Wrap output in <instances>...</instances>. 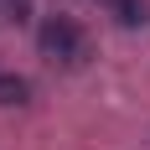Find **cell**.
Segmentation results:
<instances>
[{
  "label": "cell",
  "instance_id": "cell-2",
  "mask_svg": "<svg viewBox=\"0 0 150 150\" xmlns=\"http://www.w3.org/2000/svg\"><path fill=\"white\" fill-rule=\"evenodd\" d=\"M109 16L119 26H145V0H109Z\"/></svg>",
  "mask_w": 150,
  "mask_h": 150
},
{
  "label": "cell",
  "instance_id": "cell-5",
  "mask_svg": "<svg viewBox=\"0 0 150 150\" xmlns=\"http://www.w3.org/2000/svg\"><path fill=\"white\" fill-rule=\"evenodd\" d=\"M104 5H109V0H104Z\"/></svg>",
  "mask_w": 150,
  "mask_h": 150
},
{
  "label": "cell",
  "instance_id": "cell-1",
  "mask_svg": "<svg viewBox=\"0 0 150 150\" xmlns=\"http://www.w3.org/2000/svg\"><path fill=\"white\" fill-rule=\"evenodd\" d=\"M36 47H42V57L52 62V67H83V62L93 57L88 31L78 26L73 16H47L42 31H36Z\"/></svg>",
  "mask_w": 150,
  "mask_h": 150
},
{
  "label": "cell",
  "instance_id": "cell-3",
  "mask_svg": "<svg viewBox=\"0 0 150 150\" xmlns=\"http://www.w3.org/2000/svg\"><path fill=\"white\" fill-rule=\"evenodd\" d=\"M31 98V83L21 73H0V104H26Z\"/></svg>",
  "mask_w": 150,
  "mask_h": 150
},
{
  "label": "cell",
  "instance_id": "cell-4",
  "mask_svg": "<svg viewBox=\"0 0 150 150\" xmlns=\"http://www.w3.org/2000/svg\"><path fill=\"white\" fill-rule=\"evenodd\" d=\"M31 16V0H0V21H26Z\"/></svg>",
  "mask_w": 150,
  "mask_h": 150
}]
</instances>
